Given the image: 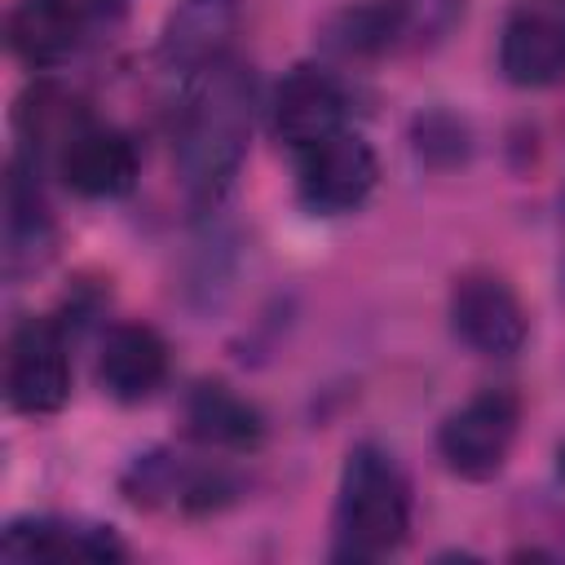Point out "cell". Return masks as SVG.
I'll list each match as a JSON object with an SVG mask.
<instances>
[{
	"mask_svg": "<svg viewBox=\"0 0 565 565\" xmlns=\"http://www.w3.org/2000/svg\"><path fill=\"white\" fill-rule=\"evenodd\" d=\"M238 31V0H181L159 35V62L172 75H203L230 57Z\"/></svg>",
	"mask_w": 565,
	"mask_h": 565,
	"instance_id": "8fae6325",
	"label": "cell"
},
{
	"mask_svg": "<svg viewBox=\"0 0 565 565\" xmlns=\"http://www.w3.org/2000/svg\"><path fill=\"white\" fill-rule=\"evenodd\" d=\"M234 477L212 463H185L177 455H146L124 477V494L137 508H172V512H212L234 499Z\"/></svg>",
	"mask_w": 565,
	"mask_h": 565,
	"instance_id": "9c48e42d",
	"label": "cell"
},
{
	"mask_svg": "<svg viewBox=\"0 0 565 565\" xmlns=\"http://www.w3.org/2000/svg\"><path fill=\"white\" fill-rule=\"evenodd\" d=\"M322 40L340 53V57H380L402 49V26H397V9L393 0H358L335 9L322 22Z\"/></svg>",
	"mask_w": 565,
	"mask_h": 565,
	"instance_id": "2e32d148",
	"label": "cell"
},
{
	"mask_svg": "<svg viewBox=\"0 0 565 565\" xmlns=\"http://www.w3.org/2000/svg\"><path fill=\"white\" fill-rule=\"evenodd\" d=\"M256 79L252 66L225 57L194 79L185 124L177 137V168L194 203H216L243 168L252 141Z\"/></svg>",
	"mask_w": 565,
	"mask_h": 565,
	"instance_id": "6da1fadb",
	"label": "cell"
},
{
	"mask_svg": "<svg viewBox=\"0 0 565 565\" xmlns=\"http://www.w3.org/2000/svg\"><path fill=\"white\" fill-rule=\"evenodd\" d=\"M4 397L22 415H53L71 397L66 335L53 318H26L9 335L4 353Z\"/></svg>",
	"mask_w": 565,
	"mask_h": 565,
	"instance_id": "5b68a950",
	"label": "cell"
},
{
	"mask_svg": "<svg viewBox=\"0 0 565 565\" xmlns=\"http://www.w3.org/2000/svg\"><path fill=\"white\" fill-rule=\"evenodd\" d=\"M499 71L516 88L565 84V0H516L499 35Z\"/></svg>",
	"mask_w": 565,
	"mask_h": 565,
	"instance_id": "52a82bcc",
	"label": "cell"
},
{
	"mask_svg": "<svg viewBox=\"0 0 565 565\" xmlns=\"http://www.w3.org/2000/svg\"><path fill=\"white\" fill-rule=\"evenodd\" d=\"M393 9L402 26V49H433L463 18V0H393Z\"/></svg>",
	"mask_w": 565,
	"mask_h": 565,
	"instance_id": "e0dca14e",
	"label": "cell"
},
{
	"mask_svg": "<svg viewBox=\"0 0 565 565\" xmlns=\"http://www.w3.org/2000/svg\"><path fill=\"white\" fill-rule=\"evenodd\" d=\"M375 181H380L375 150L349 128L296 154V194L318 216H340V212L362 207Z\"/></svg>",
	"mask_w": 565,
	"mask_h": 565,
	"instance_id": "277c9868",
	"label": "cell"
},
{
	"mask_svg": "<svg viewBox=\"0 0 565 565\" xmlns=\"http://www.w3.org/2000/svg\"><path fill=\"white\" fill-rule=\"evenodd\" d=\"M411 530V486L397 459L380 446H353L340 468L335 490V556L375 561L406 543Z\"/></svg>",
	"mask_w": 565,
	"mask_h": 565,
	"instance_id": "7a4b0ae2",
	"label": "cell"
},
{
	"mask_svg": "<svg viewBox=\"0 0 565 565\" xmlns=\"http://www.w3.org/2000/svg\"><path fill=\"white\" fill-rule=\"evenodd\" d=\"M415 150L424 163L433 168H455L468 159V128L463 119L446 115V110H433V115H419L415 119Z\"/></svg>",
	"mask_w": 565,
	"mask_h": 565,
	"instance_id": "ac0fdd59",
	"label": "cell"
},
{
	"mask_svg": "<svg viewBox=\"0 0 565 565\" xmlns=\"http://www.w3.org/2000/svg\"><path fill=\"white\" fill-rule=\"evenodd\" d=\"M168 380V340L150 322H115L97 353V384L106 397L132 406Z\"/></svg>",
	"mask_w": 565,
	"mask_h": 565,
	"instance_id": "7c38bea8",
	"label": "cell"
},
{
	"mask_svg": "<svg viewBox=\"0 0 565 565\" xmlns=\"http://www.w3.org/2000/svg\"><path fill=\"white\" fill-rule=\"evenodd\" d=\"M0 552L9 561H124L128 556V547L110 525H84L62 516L9 521Z\"/></svg>",
	"mask_w": 565,
	"mask_h": 565,
	"instance_id": "4fadbf2b",
	"label": "cell"
},
{
	"mask_svg": "<svg viewBox=\"0 0 565 565\" xmlns=\"http://www.w3.org/2000/svg\"><path fill=\"white\" fill-rule=\"evenodd\" d=\"M521 433V397L512 388H481L455 406L437 428L441 463L463 481H490L503 472Z\"/></svg>",
	"mask_w": 565,
	"mask_h": 565,
	"instance_id": "3957f363",
	"label": "cell"
},
{
	"mask_svg": "<svg viewBox=\"0 0 565 565\" xmlns=\"http://www.w3.org/2000/svg\"><path fill=\"white\" fill-rule=\"evenodd\" d=\"M344 88L331 71L322 66H291L278 88H274V102H269V128L274 137L287 146V150H309L318 141H327L331 132L344 128Z\"/></svg>",
	"mask_w": 565,
	"mask_h": 565,
	"instance_id": "ba28073f",
	"label": "cell"
},
{
	"mask_svg": "<svg viewBox=\"0 0 565 565\" xmlns=\"http://www.w3.org/2000/svg\"><path fill=\"white\" fill-rule=\"evenodd\" d=\"M556 477H561V486H565V441H561V450H556Z\"/></svg>",
	"mask_w": 565,
	"mask_h": 565,
	"instance_id": "ffe728a7",
	"label": "cell"
},
{
	"mask_svg": "<svg viewBox=\"0 0 565 565\" xmlns=\"http://www.w3.org/2000/svg\"><path fill=\"white\" fill-rule=\"evenodd\" d=\"M84 22L62 0H18L9 9V49L26 66H62L79 49Z\"/></svg>",
	"mask_w": 565,
	"mask_h": 565,
	"instance_id": "9a60e30c",
	"label": "cell"
},
{
	"mask_svg": "<svg viewBox=\"0 0 565 565\" xmlns=\"http://www.w3.org/2000/svg\"><path fill=\"white\" fill-rule=\"evenodd\" d=\"M57 177L79 199H119L137 185V150L119 128L79 124L57 150Z\"/></svg>",
	"mask_w": 565,
	"mask_h": 565,
	"instance_id": "30bf717a",
	"label": "cell"
},
{
	"mask_svg": "<svg viewBox=\"0 0 565 565\" xmlns=\"http://www.w3.org/2000/svg\"><path fill=\"white\" fill-rule=\"evenodd\" d=\"M185 428L207 450L252 455L265 441V415L221 380H203L185 397Z\"/></svg>",
	"mask_w": 565,
	"mask_h": 565,
	"instance_id": "5bb4252c",
	"label": "cell"
},
{
	"mask_svg": "<svg viewBox=\"0 0 565 565\" xmlns=\"http://www.w3.org/2000/svg\"><path fill=\"white\" fill-rule=\"evenodd\" d=\"M62 4H66V9H71V13H75V18L84 22V26H88V22L106 18V13H110V9L119 4V0H62Z\"/></svg>",
	"mask_w": 565,
	"mask_h": 565,
	"instance_id": "d6986e66",
	"label": "cell"
},
{
	"mask_svg": "<svg viewBox=\"0 0 565 565\" xmlns=\"http://www.w3.org/2000/svg\"><path fill=\"white\" fill-rule=\"evenodd\" d=\"M450 327L481 358H512L530 340L521 296L490 269H468L450 287Z\"/></svg>",
	"mask_w": 565,
	"mask_h": 565,
	"instance_id": "8992f818",
	"label": "cell"
}]
</instances>
